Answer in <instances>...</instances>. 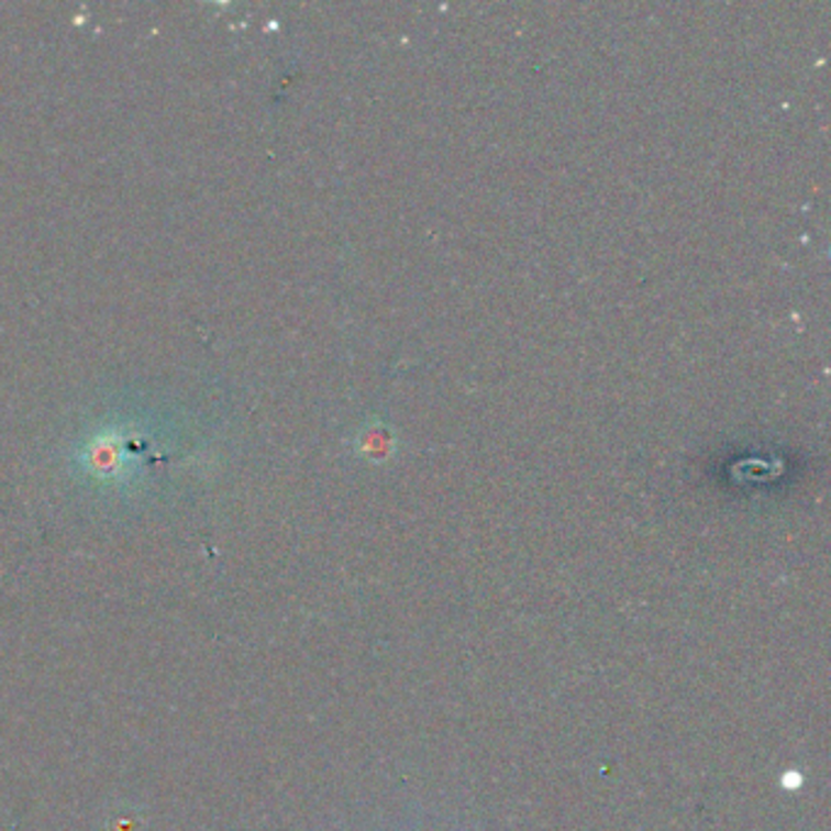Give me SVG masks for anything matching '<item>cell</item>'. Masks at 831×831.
Masks as SVG:
<instances>
[{
	"instance_id": "cell-1",
	"label": "cell",
	"mask_w": 831,
	"mask_h": 831,
	"mask_svg": "<svg viewBox=\"0 0 831 831\" xmlns=\"http://www.w3.org/2000/svg\"><path fill=\"white\" fill-rule=\"evenodd\" d=\"M802 785V776L797 771H785L783 776V788L785 790H797Z\"/></svg>"
}]
</instances>
